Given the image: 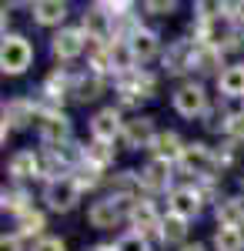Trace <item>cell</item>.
<instances>
[{
  "mask_svg": "<svg viewBox=\"0 0 244 251\" xmlns=\"http://www.w3.org/2000/svg\"><path fill=\"white\" fill-rule=\"evenodd\" d=\"M30 64H34V47H30V40L20 37V34L3 37V47H0V71H3V74H24Z\"/></svg>",
  "mask_w": 244,
  "mask_h": 251,
  "instance_id": "cell-1",
  "label": "cell"
},
{
  "mask_svg": "<svg viewBox=\"0 0 244 251\" xmlns=\"http://www.w3.org/2000/svg\"><path fill=\"white\" fill-rule=\"evenodd\" d=\"M44 201H47V208L50 211H74L77 201H80V188H77V181L67 174V177H57V181H47V188H44Z\"/></svg>",
  "mask_w": 244,
  "mask_h": 251,
  "instance_id": "cell-2",
  "label": "cell"
},
{
  "mask_svg": "<svg viewBox=\"0 0 244 251\" xmlns=\"http://www.w3.org/2000/svg\"><path fill=\"white\" fill-rule=\"evenodd\" d=\"M177 164L184 168V174H194V177H214V171L221 168L218 154H214L207 144H188Z\"/></svg>",
  "mask_w": 244,
  "mask_h": 251,
  "instance_id": "cell-3",
  "label": "cell"
},
{
  "mask_svg": "<svg viewBox=\"0 0 244 251\" xmlns=\"http://www.w3.org/2000/svg\"><path fill=\"white\" fill-rule=\"evenodd\" d=\"M131 208L134 201H124V198H104V201H94L91 211H87V221L94 228H114L124 214L131 218Z\"/></svg>",
  "mask_w": 244,
  "mask_h": 251,
  "instance_id": "cell-4",
  "label": "cell"
},
{
  "mask_svg": "<svg viewBox=\"0 0 244 251\" xmlns=\"http://www.w3.org/2000/svg\"><path fill=\"white\" fill-rule=\"evenodd\" d=\"M174 111L181 117H201L207 111V94L201 84H184V87H177L174 91Z\"/></svg>",
  "mask_w": 244,
  "mask_h": 251,
  "instance_id": "cell-5",
  "label": "cell"
},
{
  "mask_svg": "<svg viewBox=\"0 0 244 251\" xmlns=\"http://www.w3.org/2000/svg\"><path fill=\"white\" fill-rule=\"evenodd\" d=\"M87 34H84V27H67V30H60L54 40H50V50H54L57 60H74L84 54V47H87Z\"/></svg>",
  "mask_w": 244,
  "mask_h": 251,
  "instance_id": "cell-6",
  "label": "cell"
},
{
  "mask_svg": "<svg viewBox=\"0 0 244 251\" xmlns=\"http://www.w3.org/2000/svg\"><path fill=\"white\" fill-rule=\"evenodd\" d=\"M40 137L50 148L67 144V137H71V121H67V114L64 111H44L40 114Z\"/></svg>",
  "mask_w": 244,
  "mask_h": 251,
  "instance_id": "cell-7",
  "label": "cell"
},
{
  "mask_svg": "<svg viewBox=\"0 0 244 251\" xmlns=\"http://www.w3.org/2000/svg\"><path fill=\"white\" fill-rule=\"evenodd\" d=\"M91 134H94V141H100V144H114L117 137H124V121H121V114H117L114 107H104V111H97L94 121H91Z\"/></svg>",
  "mask_w": 244,
  "mask_h": 251,
  "instance_id": "cell-8",
  "label": "cell"
},
{
  "mask_svg": "<svg viewBox=\"0 0 244 251\" xmlns=\"http://www.w3.org/2000/svg\"><path fill=\"white\" fill-rule=\"evenodd\" d=\"M201 194H197V188H174L168 198V214H177V218H184V221H191V218H197L201 214Z\"/></svg>",
  "mask_w": 244,
  "mask_h": 251,
  "instance_id": "cell-9",
  "label": "cell"
},
{
  "mask_svg": "<svg viewBox=\"0 0 244 251\" xmlns=\"http://www.w3.org/2000/svg\"><path fill=\"white\" fill-rule=\"evenodd\" d=\"M194 40H174L164 54V71L168 74H184V71H194Z\"/></svg>",
  "mask_w": 244,
  "mask_h": 251,
  "instance_id": "cell-10",
  "label": "cell"
},
{
  "mask_svg": "<svg viewBox=\"0 0 244 251\" xmlns=\"http://www.w3.org/2000/svg\"><path fill=\"white\" fill-rule=\"evenodd\" d=\"M131 221H134V231L147 238V234H161V221H164V218H157V208L144 198V201H134Z\"/></svg>",
  "mask_w": 244,
  "mask_h": 251,
  "instance_id": "cell-11",
  "label": "cell"
},
{
  "mask_svg": "<svg viewBox=\"0 0 244 251\" xmlns=\"http://www.w3.org/2000/svg\"><path fill=\"white\" fill-rule=\"evenodd\" d=\"M34 117H40V111H37V104H34V100L14 97V100H7V104H3V124H7V127H27Z\"/></svg>",
  "mask_w": 244,
  "mask_h": 251,
  "instance_id": "cell-12",
  "label": "cell"
},
{
  "mask_svg": "<svg viewBox=\"0 0 244 251\" xmlns=\"http://www.w3.org/2000/svg\"><path fill=\"white\" fill-rule=\"evenodd\" d=\"M107 57H111V71L121 74V77L131 74V71H137V57H134V50H131L127 40H121V37L107 40Z\"/></svg>",
  "mask_w": 244,
  "mask_h": 251,
  "instance_id": "cell-13",
  "label": "cell"
},
{
  "mask_svg": "<svg viewBox=\"0 0 244 251\" xmlns=\"http://www.w3.org/2000/svg\"><path fill=\"white\" fill-rule=\"evenodd\" d=\"M184 148H188V144L174 134V131H161V134L154 137V144H150L154 157H157V161H168V164H177L181 154H184Z\"/></svg>",
  "mask_w": 244,
  "mask_h": 251,
  "instance_id": "cell-14",
  "label": "cell"
},
{
  "mask_svg": "<svg viewBox=\"0 0 244 251\" xmlns=\"http://www.w3.org/2000/svg\"><path fill=\"white\" fill-rule=\"evenodd\" d=\"M10 177L14 181H27V177H40L44 174V164H40V154L37 151H17L10 157Z\"/></svg>",
  "mask_w": 244,
  "mask_h": 251,
  "instance_id": "cell-15",
  "label": "cell"
},
{
  "mask_svg": "<svg viewBox=\"0 0 244 251\" xmlns=\"http://www.w3.org/2000/svg\"><path fill=\"white\" fill-rule=\"evenodd\" d=\"M154 137H157V131H154V121H150V117H134V121L124 124V141H127V148H150Z\"/></svg>",
  "mask_w": 244,
  "mask_h": 251,
  "instance_id": "cell-16",
  "label": "cell"
},
{
  "mask_svg": "<svg viewBox=\"0 0 244 251\" xmlns=\"http://www.w3.org/2000/svg\"><path fill=\"white\" fill-rule=\"evenodd\" d=\"M141 184H144V191H164L171 184V164L154 157L147 168L141 171Z\"/></svg>",
  "mask_w": 244,
  "mask_h": 251,
  "instance_id": "cell-17",
  "label": "cell"
},
{
  "mask_svg": "<svg viewBox=\"0 0 244 251\" xmlns=\"http://www.w3.org/2000/svg\"><path fill=\"white\" fill-rule=\"evenodd\" d=\"M131 50H134V57H137V64H144V60L150 57H157V50H161V40H157V34L154 30H147V27H141L137 34H134L131 40Z\"/></svg>",
  "mask_w": 244,
  "mask_h": 251,
  "instance_id": "cell-18",
  "label": "cell"
},
{
  "mask_svg": "<svg viewBox=\"0 0 244 251\" xmlns=\"http://www.w3.org/2000/svg\"><path fill=\"white\" fill-rule=\"evenodd\" d=\"M244 225V198H221L218 201V228H241Z\"/></svg>",
  "mask_w": 244,
  "mask_h": 251,
  "instance_id": "cell-19",
  "label": "cell"
},
{
  "mask_svg": "<svg viewBox=\"0 0 244 251\" xmlns=\"http://www.w3.org/2000/svg\"><path fill=\"white\" fill-rule=\"evenodd\" d=\"M218 91L224 97H244V64L224 67V71L218 74Z\"/></svg>",
  "mask_w": 244,
  "mask_h": 251,
  "instance_id": "cell-20",
  "label": "cell"
},
{
  "mask_svg": "<svg viewBox=\"0 0 244 251\" xmlns=\"http://www.w3.org/2000/svg\"><path fill=\"white\" fill-rule=\"evenodd\" d=\"M64 17H67V3L64 0H40V3H34V20L44 24V27L64 24Z\"/></svg>",
  "mask_w": 244,
  "mask_h": 251,
  "instance_id": "cell-21",
  "label": "cell"
},
{
  "mask_svg": "<svg viewBox=\"0 0 244 251\" xmlns=\"http://www.w3.org/2000/svg\"><path fill=\"white\" fill-rule=\"evenodd\" d=\"M100 91H104V80L97 77V74H80V77H74V91L71 94L80 100V104H87V100H94V97H100Z\"/></svg>",
  "mask_w": 244,
  "mask_h": 251,
  "instance_id": "cell-22",
  "label": "cell"
},
{
  "mask_svg": "<svg viewBox=\"0 0 244 251\" xmlns=\"http://www.w3.org/2000/svg\"><path fill=\"white\" fill-rule=\"evenodd\" d=\"M184 234H188V221H184V218L168 214V218L161 221V241H164V245H181ZM181 248H184V245H181Z\"/></svg>",
  "mask_w": 244,
  "mask_h": 251,
  "instance_id": "cell-23",
  "label": "cell"
},
{
  "mask_svg": "<svg viewBox=\"0 0 244 251\" xmlns=\"http://www.w3.org/2000/svg\"><path fill=\"white\" fill-rule=\"evenodd\" d=\"M218 67H221V50H214V47H207V44H197V47H194V71L214 74Z\"/></svg>",
  "mask_w": 244,
  "mask_h": 251,
  "instance_id": "cell-24",
  "label": "cell"
},
{
  "mask_svg": "<svg viewBox=\"0 0 244 251\" xmlns=\"http://www.w3.org/2000/svg\"><path fill=\"white\" fill-rule=\"evenodd\" d=\"M71 177L77 181V188H80V191H84V188L91 191V188H97V184L104 181V168H97V164H91V161H84V164H77V168H74Z\"/></svg>",
  "mask_w": 244,
  "mask_h": 251,
  "instance_id": "cell-25",
  "label": "cell"
},
{
  "mask_svg": "<svg viewBox=\"0 0 244 251\" xmlns=\"http://www.w3.org/2000/svg\"><path fill=\"white\" fill-rule=\"evenodd\" d=\"M214 251H244L241 228H218L214 231Z\"/></svg>",
  "mask_w": 244,
  "mask_h": 251,
  "instance_id": "cell-26",
  "label": "cell"
},
{
  "mask_svg": "<svg viewBox=\"0 0 244 251\" xmlns=\"http://www.w3.org/2000/svg\"><path fill=\"white\" fill-rule=\"evenodd\" d=\"M3 211H14L17 218L24 211H30V194L24 188H3Z\"/></svg>",
  "mask_w": 244,
  "mask_h": 251,
  "instance_id": "cell-27",
  "label": "cell"
},
{
  "mask_svg": "<svg viewBox=\"0 0 244 251\" xmlns=\"http://www.w3.org/2000/svg\"><path fill=\"white\" fill-rule=\"evenodd\" d=\"M40 231H44V214H40V211H34V208H30V211H24L17 218V238L40 234Z\"/></svg>",
  "mask_w": 244,
  "mask_h": 251,
  "instance_id": "cell-28",
  "label": "cell"
},
{
  "mask_svg": "<svg viewBox=\"0 0 244 251\" xmlns=\"http://www.w3.org/2000/svg\"><path fill=\"white\" fill-rule=\"evenodd\" d=\"M114 151L107 148V144H100V141H91V144H84V161H91V164H97V168H107L111 164Z\"/></svg>",
  "mask_w": 244,
  "mask_h": 251,
  "instance_id": "cell-29",
  "label": "cell"
},
{
  "mask_svg": "<svg viewBox=\"0 0 244 251\" xmlns=\"http://www.w3.org/2000/svg\"><path fill=\"white\" fill-rule=\"evenodd\" d=\"M114 248H117V251H150L147 248V238H144V234H137V231L121 234V238L114 241Z\"/></svg>",
  "mask_w": 244,
  "mask_h": 251,
  "instance_id": "cell-30",
  "label": "cell"
},
{
  "mask_svg": "<svg viewBox=\"0 0 244 251\" xmlns=\"http://www.w3.org/2000/svg\"><path fill=\"white\" fill-rule=\"evenodd\" d=\"M224 131L234 137V141H244V111H238V114L227 117V121H224Z\"/></svg>",
  "mask_w": 244,
  "mask_h": 251,
  "instance_id": "cell-31",
  "label": "cell"
},
{
  "mask_svg": "<svg viewBox=\"0 0 244 251\" xmlns=\"http://www.w3.org/2000/svg\"><path fill=\"white\" fill-rule=\"evenodd\" d=\"M147 10H150V14H157V17H168V14L177 10V3H174V0H150Z\"/></svg>",
  "mask_w": 244,
  "mask_h": 251,
  "instance_id": "cell-32",
  "label": "cell"
},
{
  "mask_svg": "<svg viewBox=\"0 0 244 251\" xmlns=\"http://www.w3.org/2000/svg\"><path fill=\"white\" fill-rule=\"evenodd\" d=\"M34 251H67V245H64L60 238H37Z\"/></svg>",
  "mask_w": 244,
  "mask_h": 251,
  "instance_id": "cell-33",
  "label": "cell"
},
{
  "mask_svg": "<svg viewBox=\"0 0 244 251\" xmlns=\"http://www.w3.org/2000/svg\"><path fill=\"white\" fill-rule=\"evenodd\" d=\"M0 251H20V238H17V234H10V238L3 234V241H0Z\"/></svg>",
  "mask_w": 244,
  "mask_h": 251,
  "instance_id": "cell-34",
  "label": "cell"
},
{
  "mask_svg": "<svg viewBox=\"0 0 244 251\" xmlns=\"http://www.w3.org/2000/svg\"><path fill=\"white\" fill-rule=\"evenodd\" d=\"M181 251H207V248H204V245H197V241H194V245H184Z\"/></svg>",
  "mask_w": 244,
  "mask_h": 251,
  "instance_id": "cell-35",
  "label": "cell"
},
{
  "mask_svg": "<svg viewBox=\"0 0 244 251\" xmlns=\"http://www.w3.org/2000/svg\"><path fill=\"white\" fill-rule=\"evenodd\" d=\"M94 251H117V248H114V245H97Z\"/></svg>",
  "mask_w": 244,
  "mask_h": 251,
  "instance_id": "cell-36",
  "label": "cell"
},
{
  "mask_svg": "<svg viewBox=\"0 0 244 251\" xmlns=\"http://www.w3.org/2000/svg\"><path fill=\"white\" fill-rule=\"evenodd\" d=\"M241 188H244V177H241Z\"/></svg>",
  "mask_w": 244,
  "mask_h": 251,
  "instance_id": "cell-37",
  "label": "cell"
}]
</instances>
